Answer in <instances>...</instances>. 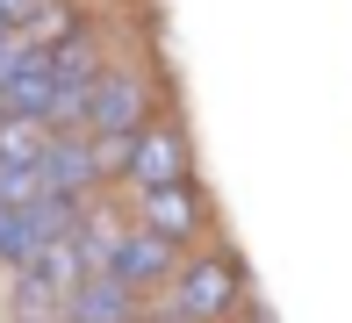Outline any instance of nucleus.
<instances>
[{
  "label": "nucleus",
  "mask_w": 352,
  "mask_h": 323,
  "mask_svg": "<svg viewBox=\"0 0 352 323\" xmlns=\"http://www.w3.org/2000/svg\"><path fill=\"white\" fill-rule=\"evenodd\" d=\"M116 180L130 187V194H144V187H173V180H195V144H187V129L151 115L130 144H122Z\"/></svg>",
  "instance_id": "obj_3"
},
{
  "label": "nucleus",
  "mask_w": 352,
  "mask_h": 323,
  "mask_svg": "<svg viewBox=\"0 0 352 323\" xmlns=\"http://www.w3.org/2000/svg\"><path fill=\"white\" fill-rule=\"evenodd\" d=\"M158 302H166L158 309L166 323H230L245 309V266H237V252H195Z\"/></svg>",
  "instance_id": "obj_1"
},
{
  "label": "nucleus",
  "mask_w": 352,
  "mask_h": 323,
  "mask_svg": "<svg viewBox=\"0 0 352 323\" xmlns=\"http://www.w3.org/2000/svg\"><path fill=\"white\" fill-rule=\"evenodd\" d=\"M0 8H8V14H14V29H22V22H29V14H36V8H43V0H0Z\"/></svg>",
  "instance_id": "obj_10"
},
{
  "label": "nucleus",
  "mask_w": 352,
  "mask_h": 323,
  "mask_svg": "<svg viewBox=\"0 0 352 323\" xmlns=\"http://www.w3.org/2000/svg\"><path fill=\"white\" fill-rule=\"evenodd\" d=\"M51 323H65V316H51Z\"/></svg>",
  "instance_id": "obj_13"
},
{
  "label": "nucleus",
  "mask_w": 352,
  "mask_h": 323,
  "mask_svg": "<svg viewBox=\"0 0 352 323\" xmlns=\"http://www.w3.org/2000/svg\"><path fill=\"white\" fill-rule=\"evenodd\" d=\"M51 180H43V158H0V208H22V201H43Z\"/></svg>",
  "instance_id": "obj_9"
},
{
  "label": "nucleus",
  "mask_w": 352,
  "mask_h": 323,
  "mask_svg": "<svg viewBox=\"0 0 352 323\" xmlns=\"http://www.w3.org/2000/svg\"><path fill=\"white\" fill-rule=\"evenodd\" d=\"M187 245H173V237H158V230H144V223H122V237H116V258H108V273H116L130 295H166L173 287V273L187 266L180 258Z\"/></svg>",
  "instance_id": "obj_4"
},
{
  "label": "nucleus",
  "mask_w": 352,
  "mask_h": 323,
  "mask_svg": "<svg viewBox=\"0 0 352 323\" xmlns=\"http://www.w3.org/2000/svg\"><path fill=\"white\" fill-rule=\"evenodd\" d=\"M151 323H166V316H151Z\"/></svg>",
  "instance_id": "obj_12"
},
{
  "label": "nucleus",
  "mask_w": 352,
  "mask_h": 323,
  "mask_svg": "<svg viewBox=\"0 0 352 323\" xmlns=\"http://www.w3.org/2000/svg\"><path fill=\"white\" fill-rule=\"evenodd\" d=\"M130 223H144V230L173 237V245H195L201 230H209V208H201V187L195 180H173V187H144L130 194Z\"/></svg>",
  "instance_id": "obj_5"
},
{
  "label": "nucleus",
  "mask_w": 352,
  "mask_h": 323,
  "mask_svg": "<svg viewBox=\"0 0 352 323\" xmlns=\"http://www.w3.org/2000/svg\"><path fill=\"white\" fill-rule=\"evenodd\" d=\"M144 122H151V79H144L137 65H108L101 87L87 93V122H79V129H87V137H101L108 151L122 158V144H130Z\"/></svg>",
  "instance_id": "obj_2"
},
{
  "label": "nucleus",
  "mask_w": 352,
  "mask_h": 323,
  "mask_svg": "<svg viewBox=\"0 0 352 323\" xmlns=\"http://www.w3.org/2000/svg\"><path fill=\"white\" fill-rule=\"evenodd\" d=\"M0 36H14V14H8V8H0Z\"/></svg>",
  "instance_id": "obj_11"
},
{
  "label": "nucleus",
  "mask_w": 352,
  "mask_h": 323,
  "mask_svg": "<svg viewBox=\"0 0 352 323\" xmlns=\"http://www.w3.org/2000/svg\"><path fill=\"white\" fill-rule=\"evenodd\" d=\"M58 316H65V323H151V316H144V295H130L116 273H87Z\"/></svg>",
  "instance_id": "obj_6"
},
{
  "label": "nucleus",
  "mask_w": 352,
  "mask_h": 323,
  "mask_svg": "<svg viewBox=\"0 0 352 323\" xmlns=\"http://www.w3.org/2000/svg\"><path fill=\"white\" fill-rule=\"evenodd\" d=\"M79 29H87V14H79L72 0H43V8L22 22V36H29V43H43V51H58V43H72Z\"/></svg>",
  "instance_id": "obj_8"
},
{
  "label": "nucleus",
  "mask_w": 352,
  "mask_h": 323,
  "mask_svg": "<svg viewBox=\"0 0 352 323\" xmlns=\"http://www.w3.org/2000/svg\"><path fill=\"white\" fill-rule=\"evenodd\" d=\"M51 137H58V122L0 108V158H43V151H51Z\"/></svg>",
  "instance_id": "obj_7"
}]
</instances>
